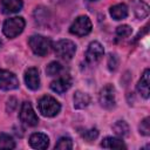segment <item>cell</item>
<instances>
[{
    "instance_id": "obj_1",
    "label": "cell",
    "mask_w": 150,
    "mask_h": 150,
    "mask_svg": "<svg viewBox=\"0 0 150 150\" xmlns=\"http://www.w3.org/2000/svg\"><path fill=\"white\" fill-rule=\"evenodd\" d=\"M38 108H39V111L41 112V115H43L46 117H54L60 112L61 104L54 97H52L49 95H45L39 100Z\"/></svg>"
},
{
    "instance_id": "obj_2",
    "label": "cell",
    "mask_w": 150,
    "mask_h": 150,
    "mask_svg": "<svg viewBox=\"0 0 150 150\" xmlns=\"http://www.w3.org/2000/svg\"><path fill=\"white\" fill-rule=\"evenodd\" d=\"M28 45L34 54L39 56H45L50 50L52 41L49 38H46L42 35H32L28 40Z\"/></svg>"
},
{
    "instance_id": "obj_3",
    "label": "cell",
    "mask_w": 150,
    "mask_h": 150,
    "mask_svg": "<svg viewBox=\"0 0 150 150\" xmlns=\"http://www.w3.org/2000/svg\"><path fill=\"white\" fill-rule=\"evenodd\" d=\"M23 28H25V20L21 16L9 18L2 25V32L9 39H13L19 34H21Z\"/></svg>"
},
{
    "instance_id": "obj_4",
    "label": "cell",
    "mask_w": 150,
    "mask_h": 150,
    "mask_svg": "<svg viewBox=\"0 0 150 150\" xmlns=\"http://www.w3.org/2000/svg\"><path fill=\"white\" fill-rule=\"evenodd\" d=\"M54 52L56 54V56H59L62 60L69 61L73 59V56L75 55L76 52V46L73 41L70 40H60L54 45Z\"/></svg>"
},
{
    "instance_id": "obj_5",
    "label": "cell",
    "mask_w": 150,
    "mask_h": 150,
    "mask_svg": "<svg viewBox=\"0 0 150 150\" xmlns=\"http://www.w3.org/2000/svg\"><path fill=\"white\" fill-rule=\"evenodd\" d=\"M98 102H100L101 107L107 109V110L115 108V105H116V91H115V88L112 87V84H107L101 89L100 95H98Z\"/></svg>"
},
{
    "instance_id": "obj_6",
    "label": "cell",
    "mask_w": 150,
    "mask_h": 150,
    "mask_svg": "<svg viewBox=\"0 0 150 150\" xmlns=\"http://www.w3.org/2000/svg\"><path fill=\"white\" fill-rule=\"evenodd\" d=\"M91 21L87 15H81L75 19L70 26V33L76 36H84L91 32Z\"/></svg>"
},
{
    "instance_id": "obj_7",
    "label": "cell",
    "mask_w": 150,
    "mask_h": 150,
    "mask_svg": "<svg viewBox=\"0 0 150 150\" xmlns=\"http://www.w3.org/2000/svg\"><path fill=\"white\" fill-rule=\"evenodd\" d=\"M20 120L22 123H25L28 127H34L39 123V118L36 116V114L34 112V109L32 107V104L29 102H23L21 108H20V112H19Z\"/></svg>"
},
{
    "instance_id": "obj_8",
    "label": "cell",
    "mask_w": 150,
    "mask_h": 150,
    "mask_svg": "<svg viewBox=\"0 0 150 150\" xmlns=\"http://www.w3.org/2000/svg\"><path fill=\"white\" fill-rule=\"evenodd\" d=\"M19 87V80L9 70L0 69V89L2 90H13Z\"/></svg>"
},
{
    "instance_id": "obj_9",
    "label": "cell",
    "mask_w": 150,
    "mask_h": 150,
    "mask_svg": "<svg viewBox=\"0 0 150 150\" xmlns=\"http://www.w3.org/2000/svg\"><path fill=\"white\" fill-rule=\"evenodd\" d=\"M103 54H104V50L102 45L97 41H93L89 43L88 49L86 52V60L90 63H95L102 59Z\"/></svg>"
},
{
    "instance_id": "obj_10",
    "label": "cell",
    "mask_w": 150,
    "mask_h": 150,
    "mask_svg": "<svg viewBox=\"0 0 150 150\" xmlns=\"http://www.w3.org/2000/svg\"><path fill=\"white\" fill-rule=\"evenodd\" d=\"M25 83L30 90H36L40 87V74L38 68H28L25 73Z\"/></svg>"
},
{
    "instance_id": "obj_11",
    "label": "cell",
    "mask_w": 150,
    "mask_h": 150,
    "mask_svg": "<svg viewBox=\"0 0 150 150\" xmlns=\"http://www.w3.org/2000/svg\"><path fill=\"white\" fill-rule=\"evenodd\" d=\"M29 145L34 149L43 150L47 149L49 145V138L46 134L42 132H34L29 137Z\"/></svg>"
},
{
    "instance_id": "obj_12",
    "label": "cell",
    "mask_w": 150,
    "mask_h": 150,
    "mask_svg": "<svg viewBox=\"0 0 150 150\" xmlns=\"http://www.w3.org/2000/svg\"><path fill=\"white\" fill-rule=\"evenodd\" d=\"M71 86V80L69 76H62L56 80H54L50 83V89L57 94H63L66 93Z\"/></svg>"
},
{
    "instance_id": "obj_13",
    "label": "cell",
    "mask_w": 150,
    "mask_h": 150,
    "mask_svg": "<svg viewBox=\"0 0 150 150\" xmlns=\"http://www.w3.org/2000/svg\"><path fill=\"white\" fill-rule=\"evenodd\" d=\"M149 82H150V70L145 69L144 73L142 74L138 83H137V91L139 93V95L144 98L149 97Z\"/></svg>"
},
{
    "instance_id": "obj_14",
    "label": "cell",
    "mask_w": 150,
    "mask_h": 150,
    "mask_svg": "<svg viewBox=\"0 0 150 150\" xmlns=\"http://www.w3.org/2000/svg\"><path fill=\"white\" fill-rule=\"evenodd\" d=\"M1 12L4 14H13L22 8V0H1Z\"/></svg>"
},
{
    "instance_id": "obj_15",
    "label": "cell",
    "mask_w": 150,
    "mask_h": 150,
    "mask_svg": "<svg viewBox=\"0 0 150 150\" xmlns=\"http://www.w3.org/2000/svg\"><path fill=\"white\" fill-rule=\"evenodd\" d=\"M110 15L115 20H123L128 16V7L125 4H117L110 7Z\"/></svg>"
},
{
    "instance_id": "obj_16",
    "label": "cell",
    "mask_w": 150,
    "mask_h": 150,
    "mask_svg": "<svg viewBox=\"0 0 150 150\" xmlns=\"http://www.w3.org/2000/svg\"><path fill=\"white\" fill-rule=\"evenodd\" d=\"M101 146L105 149H125L127 148L122 139L117 137H110V136L103 138V141L101 142Z\"/></svg>"
},
{
    "instance_id": "obj_17",
    "label": "cell",
    "mask_w": 150,
    "mask_h": 150,
    "mask_svg": "<svg viewBox=\"0 0 150 150\" xmlns=\"http://www.w3.org/2000/svg\"><path fill=\"white\" fill-rule=\"evenodd\" d=\"M90 103V97L88 94L82 93L80 90H77L74 94V107L76 109H83L86 108L88 104Z\"/></svg>"
},
{
    "instance_id": "obj_18",
    "label": "cell",
    "mask_w": 150,
    "mask_h": 150,
    "mask_svg": "<svg viewBox=\"0 0 150 150\" xmlns=\"http://www.w3.org/2000/svg\"><path fill=\"white\" fill-rule=\"evenodd\" d=\"M112 130L121 138H123V137L129 135V125H128V123L125 121H117V122H115V124L112 125Z\"/></svg>"
},
{
    "instance_id": "obj_19",
    "label": "cell",
    "mask_w": 150,
    "mask_h": 150,
    "mask_svg": "<svg viewBox=\"0 0 150 150\" xmlns=\"http://www.w3.org/2000/svg\"><path fill=\"white\" fill-rule=\"evenodd\" d=\"M15 142L12 136L7 134H0V149H14Z\"/></svg>"
},
{
    "instance_id": "obj_20",
    "label": "cell",
    "mask_w": 150,
    "mask_h": 150,
    "mask_svg": "<svg viewBox=\"0 0 150 150\" xmlns=\"http://www.w3.org/2000/svg\"><path fill=\"white\" fill-rule=\"evenodd\" d=\"M61 71H62V66H61L60 62H56V61L50 62V63L46 67V73H47V75H49V76H56V75H59Z\"/></svg>"
},
{
    "instance_id": "obj_21",
    "label": "cell",
    "mask_w": 150,
    "mask_h": 150,
    "mask_svg": "<svg viewBox=\"0 0 150 150\" xmlns=\"http://www.w3.org/2000/svg\"><path fill=\"white\" fill-rule=\"evenodd\" d=\"M73 148V142L69 137H60L57 143L55 144V149H59V150H69Z\"/></svg>"
},
{
    "instance_id": "obj_22",
    "label": "cell",
    "mask_w": 150,
    "mask_h": 150,
    "mask_svg": "<svg viewBox=\"0 0 150 150\" xmlns=\"http://www.w3.org/2000/svg\"><path fill=\"white\" fill-rule=\"evenodd\" d=\"M131 33H132V29L128 25H122L116 28V35L120 38H128L129 35H131Z\"/></svg>"
},
{
    "instance_id": "obj_23",
    "label": "cell",
    "mask_w": 150,
    "mask_h": 150,
    "mask_svg": "<svg viewBox=\"0 0 150 150\" xmlns=\"http://www.w3.org/2000/svg\"><path fill=\"white\" fill-rule=\"evenodd\" d=\"M150 118L149 117H145L142 122H141V124H139V127H138V130H139V132L142 134V135H144V136H149L150 135Z\"/></svg>"
},
{
    "instance_id": "obj_24",
    "label": "cell",
    "mask_w": 150,
    "mask_h": 150,
    "mask_svg": "<svg viewBox=\"0 0 150 150\" xmlns=\"http://www.w3.org/2000/svg\"><path fill=\"white\" fill-rule=\"evenodd\" d=\"M135 13H136L137 18L143 19V18H145V16L148 15V13H149V6H148L146 4H141L139 6L136 7Z\"/></svg>"
},
{
    "instance_id": "obj_25",
    "label": "cell",
    "mask_w": 150,
    "mask_h": 150,
    "mask_svg": "<svg viewBox=\"0 0 150 150\" xmlns=\"http://www.w3.org/2000/svg\"><path fill=\"white\" fill-rule=\"evenodd\" d=\"M82 136H83V138H84L86 141L91 142V141H94L95 138H97V136H98V131H97V129L93 128V129L86 130V131L82 134Z\"/></svg>"
},
{
    "instance_id": "obj_26",
    "label": "cell",
    "mask_w": 150,
    "mask_h": 150,
    "mask_svg": "<svg viewBox=\"0 0 150 150\" xmlns=\"http://www.w3.org/2000/svg\"><path fill=\"white\" fill-rule=\"evenodd\" d=\"M117 57L116 55H109V59H108V66H109V69L110 70H115L117 68Z\"/></svg>"
},
{
    "instance_id": "obj_27",
    "label": "cell",
    "mask_w": 150,
    "mask_h": 150,
    "mask_svg": "<svg viewBox=\"0 0 150 150\" xmlns=\"http://www.w3.org/2000/svg\"><path fill=\"white\" fill-rule=\"evenodd\" d=\"M130 1H138V0H130Z\"/></svg>"
},
{
    "instance_id": "obj_28",
    "label": "cell",
    "mask_w": 150,
    "mask_h": 150,
    "mask_svg": "<svg viewBox=\"0 0 150 150\" xmlns=\"http://www.w3.org/2000/svg\"><path fill=\"white\" fill-rule=\"evenodd\" d=\"M90 1H95V0H90Z\"/></svg>"
},
{
    "instance_id": "obj_29",
    "label": "cell",
    "mask_w": 150,
    "mask_h": 150,
    "mask_svg": "<svg viewBox=\"0 0 150 150\" xmlns=\"http://www.w3.org/2000/svg\"><path fill=\"white\" fill-rule=\"evenodd\" d=\"M0 46H1V42H0Z\"/></svg>"
}]
</instances>
